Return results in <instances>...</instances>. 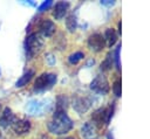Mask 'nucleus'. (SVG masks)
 Returning <instances> with one entry per match:
<instances>
[{"label":"nucleus","mask_w":150,"mask_h":139,"mask_svg":"<svg viewBox=\"0 0 150 139\" xmlns=\"http://www.w3.org/2000/svg\"><path fill=\"white\" fill-rule=\"evenodd\" d=\"M90 89L98 92V93H107L110 88H109V83H108L107 78L102 75H98L91 81Z\"/></svg>","instance_id":"1a4fd4ad"},{"label":"nucleus","mask_w":150,"mask_h":139,"mask_svg":"<svg viewBox=\"0 0 150 139\" xmlns=\"http://www.w3.org/2000/svg\"><path fill=\"white\" fill-rule=\"evenodd\" d=\"M103 37H104L105 43L108 44V47H111V46L115 44V42L117 40V34H116L114 28H107L105 32H104Z\"/></svg>","instance_id":"4468645a"},{"label":"nucleus","mask_w":150,"mask_h":139,"mask_svg":"<svg viewBox=\"0 0 150 139\" xmlns=\"http://www.w3.org/2000/svg\"><path fill=\"white\" fill-rule=\"evenodd\" d=\"M12 130L15 134L18 135H22L26 134L30 131L32 128V123L28 119H23V118H16L15 121L12 124Z\"/></svg>","instance_id":"0eeeda50"},{"label":"nucleus","mask_w":150,"mask_h":139,"mask_svg":"<svg viewBox=\"0 0 150 139\" xmlns=\"http://www.w3.org/2000/svg\"><path fill=\"white\" fill-rule=\"evenodd\" d=\"M0 76H1V70H0Z\"/></svg>","instance_id":"393cba45"},{"label":"nucleus","mask_w":150,"mask_h":139,"mask_svg":"<svg viewBox=\"0 0 150 139\" xmlns=\"http://www.w3.org/2000/svg\"><path fill=\"white\" fill-rule=\"evenodd\" d=\"M83 57H84V53L83 51H80V50L79 51H74L68 56V62L70 64H77L81 60H83Z\"/></svg>","instance_id":"2eb2a0df"},{"label":"nucleus","mask_w":150,"mask_h":139,"mask_svg":"<svg viewBox=\"0 0 150 139\" xmlns=\"http://www.w3.org/2000/svg\"><path fill=\"white\" fill-rule=\"evenodd\" d=\"M63 139H75L74 137H66V138H63Z\"/></svg>","instance_id":"5701e85b"},{"label":"nucleus","mask_w":150,"mask_h":139,"mask_svg":"<svg viewBox=\"0 0 150 139\" xmlns=\"http://www.w3.org/2000/svg\"><path fill=\"white\" fill-rule=\"evenodd\" d=\"M57 81V76L52 72H42L34 81V90L43 91L52 88Z\"/></svg>","instance_id":"7ed1b4c3"},{"label":"nucleus","mask_w":150,"mask_h":139,"mask_svg":"<svg viewBox=\"0 0 150 139\" xmlns=\"http://www.w3.org/2000/svg\"><path fill=\"white\" fill-rule=\"evenodd\" d=\"M111 89H112V92H114V95H115L116 97H120V96H121V79H120V78L116 79V81L112 83Z\"/></svg>","instance_id":"aec40b11"},{"label":"nucleus","mask_w":150,"mask_h":139,"mask_svg":"<svg viewBox=\"0 0 150 139\" xmlns=\"http://www.w3.org/2000/svg\"><path fill=\"white\" fill-rule=\"evenodd\" d=\"M68 9H69V2H67V1H59L53 7V16L56 20H61L68 13Z\"/></svg>","instance_id":"9b49d317"},{"label":"nucleus","mask_w":150,"mask_h":139,"mask_svg":"<svg viewBox=\"0 0 150 139\" xmlns=\"http://www.w3.org/2000/svg\"><path fill=\"white\" fill-rule=\"evenodd\" d=\"M43 39L39 33H30L25 40V51L28 58L36 55L43 47Z\"/></svg>","instance_id":"f03ea898"},{"label":"nucleus","mask_w":150,"mask_h":139,"mask_svg":"<svg viewBox=\"0 0 150 139\" xmlns=\"http://www.w3.org/2000/svg\"><path fill=\"white\" fill-rule=\"evenodd\" d=\"M112 112H114V105H109L108 107H100L97 109L93 116H91V119H93V123H95L97 126H102V125H108L109 124V120L112 116Z\"/></svg>","instance_id":"20e7f679"},{"label":"nucleus","mask_w":150,"mask_h":139,"mask_svg":"<svg viewBox=\"0 0 150 139\" xmlns=\"http://www.w3.org/2000/svg\"><path fill=\"white\" fill-rule=\"evenodd\" d=\"M34 74H35V71H34L33 69H28V70H26V71L19 77V79L15 82V88H22V86L27 85V84L32 81Z\"/></svg>","instance_id":"ddd939ff"},{"label":"nucleus","mask_w":150,"mask_h":139,"mask_svg":"<svg viewBox=\"0 0 150 139\" xmlns=\"http://www.w3.org/2000/svg\"><path fill=\"white\" fill-rule=\"evenodd\" d=\"M74 127V123L66 111H55L53 118L47 124V128L52 134L63 135Z\"/></svg>","instance_id":"f257e3e1"},{"label":"nucleus","mask_w":150,"mask_h":139,"mask_svg":"<svg viewBox=\"0 0 150 139\" xmlns=\"http://www.w3.org/2000/svg\"><path fill=\"white\" fill-rule=\"evenodd\" d=\"M88 47L91 50L96 51V53L102 51L103 48L105 47V40H104L103 35L100 34V33H94V34L89 35V37H88Z\"/></svg>","instance_id":"39448f33"},{"label":"nucleus","mask_w":150,"mask_h":139,"mask_svg":"<svg viewBox=\"0 0 150 139\" xmlns=\"http://www.w3.org/2000/svg\"><path fill=\"white\" fill-rule=\"evenodd\" d=\"M68 104V98L66 96H59L56 100V110L55 111H66Z\"/></svg>","instance_id":"a211bd4d"},{"label":"nucleus","mask_w":150,"mask_h":139,"mask_svg":"<svg viewBox=\"0 0 150 139\" xmlns=\"http://www.w3.org/2000/svg\"><path fill=\"white\" fill-rule=\"evenodd\" d=\"M45 100H38V99H32L27 103L26 105V112L30 116H40L45 112L46 105Z\"/></svg>","instance_id":"423d86ee"},{"label":"nucleus","mask_w":150,"mask_h":139,"mask_svg":"<svg viewBox=\"0 0 150 139\" xmlns=\"http://www.w3.org/2000/svg\"><path fill=\"white\" fill-rule=\"evenodd\" d=\"M66 27H67V29L69 32H71V33L75 32V29L77 27V21H76V16L74 14L68 15V18L66 20Z\"/></svg>","instance_id":"dca6fc26"},{"label":"nucleus","mask_w":150,"mask_h":139,"mask_svg":"<svg viewBox=\"0 0 150 139\" xmlns=\"http://www.w3.org/2000/svg\"><path fill=\"white\" fill-rule=\"evenodd\" d=\"M90 99L87 97H76L73 102V106L79 113H84L90 107Z\"/></svg>","instance_id":"f8f14e48"},{"label":"nucleus","mask_w":150,"mask_h":139,"mask_svg":"<svg viewBox=\"0 0 150 139\" xmlns=\"http://www.w3.org/2000/svg\"><path fill=\"white\" fill-rule=\"evenodd\" d=\"M50 6H53V1L52 0H47V1H43L40 6H39V8H38V11L41 13V12H45V11H47Z\"/></svg>","instance_id":"412c9836"},{"label":"nucleus","mask_w":150,"mask_h":139,"mask_svg":"<svg viewBox=\"0 0 150 139\" xmlns=\"http://www.w3.org/2000/svg\"><path fill=\"white\" fill-rule=\"evenodd\" d=\"M16 117L14 114V112L12 111L11 107L6 106L4 107V110L0 112V127L2 128H8L12 126V124L15 121Z\"/></svg>","instance_id":"9d476101"},{"label":"nucleus","mask_w":150,"mask_h":139,"mask_svg":"<svg viewBox=\"0 0 150 139\" xmlns=\"http://www.w3.org/2000/svg\"><path fill=\"white\" fill-rule=\"evenodd\" d=\"M46 60H47V62H48V64L49 65H53L55 62H56V60H55V57L50 54V53H48V54H46Z\"/></svg>","instance_id":"4be33fe9"},{"label":"nucleus","mask_w":150,"mask_h":139,"mask_svg":"<svg viewBox=\"0 0 150 139\" xmlns=\"http://www.w3.org/2000/svg\"><path fill=\"white\" fill-rule=\"evenodd\" d=\"M111 65H112V56L110 54H108L107 57L104 58V61L101 63V70H103V71L110 70L111 69Z\"/></svg>","instance_id":"6ab92c4d"},{"label":"nucleus","mask_w":150,"mask_h":139,"mask_svg":"<svg viewBox=\"0 0 150 139\" xmlns=\"http://www.w3.org/2000/svg\"><path fill=\"white\" fill-rule=\"evenodd\" d=\"M0 112H1V103H0Z\"/></svg>","instance_id":"b1692460"},{"label":"nucleus","mask_w":150,"mask_h":139,"mask_svg":"<svg viewBox=\"0 0 150 139\" xmlns=\"http://www.w3.org/2000/svg\"><path fill=\"white\" fill-rule=\"evenodd\" d=\"M81 133L84 138H89V137H93L94 135V126L91 123H86L82 128H81Z\"/></svg>","instance_id":"f3484780"},{"label":"nucleus","mask_w":150,"mask_h":139,"mask_svg":"<svg viewBox=\"0 0 150 139\" xmlns=\"http://www.w3.org/2000/svg\"><path fill=\"white\" fill-rule=\"evenodd\" d=\"M39 33L42 37H49L55 33V23L50 19H42L38 25Z\"/></svg>","instance_id":"6e6552de"}]
</instances>
